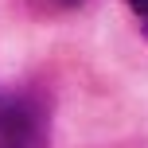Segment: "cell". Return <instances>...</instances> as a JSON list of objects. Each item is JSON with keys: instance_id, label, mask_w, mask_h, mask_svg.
<instances>
[{"instance_id": "cell-1", "label": "cell", "mask_w": 148, "mask_h": 148, "mask_svg": "<svg viewBox=\"0 0 148 148\" xmlns=\"http://www.w3.org/2000/svg\"><path fill=\"white\" fill-rule=\"evenodd\" d=\"M0 148H43V109L31 101H8L0 109Z\"/></svg>"}, {"instance_id": "cell-2", "label": "cell", "mask_w": 148, "mask_h": 148, "mask_svg": "<svg viewBox=\"0 0 148 148\" xmlns=\"http://www.w3.org/2000/svg\"><path fill=\"white\" fill-rule=\"evenodd\" d=\"M47 8H55V12H74V8H82L86 0H43Z\"/></svg>"}, {"instance_id": "cell-3", "label": "cell", "mask_w": 148, "mask_h": 148, "mask_svg": "<svg viewBox=\"0 0 148 148\" xmlns=\"http://www.w3.org/2000/svg\"><path fill=\"white\" fill-rule=\"evenodd\" d=\"M129 8L136 12V20H148V0H129Z\"/></svg>"}]
</instances>
